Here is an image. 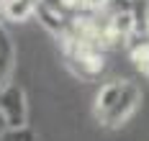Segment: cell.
<instances>
[{
    "label": "cell",
    "instance_id": "cell-4",
    "mask_svg": "<svg viewBox=\"0 0 149 141\" xmlns=\"http://www.w3.org/2000/svg\"><path fill=\"white\" fill-rule=\"evenodd\" d=\"M13 64H15V49H13V39L5 31V26L0 23V85L8 82L13 75Z\"/></svg>",
    "mask_w": 149,
    "mask_h": 141
},
{
    "label": "cell",
    "instance_id": "cell-3",
    "mask_svg": "<svg viewBox=\"0 0 149 141\" xmlns=\"http://www.w3.org/2000/svg\"><path fill=\"white\" fill-rule=\"evenodd\" d=\"M0 115L3 123L18 128V126H29V100L23 87L13 85L10 79L0 85Z\"/></svg>",
    "mask_w": 149,
    "mask_h": 141
},
{
    "label": "cell",
    "instance_id": "cell-2",
    "mask_svg": "<svg viewBox=\"0 0 149 141\" xmlns=\"http://www.w3.org/2000/svg\"><path fill=\"white\" fill-rule=\"evenodd\" d=\"M64 62L77 77L93 79L103 69V54H100V46H95V44L67 39L64 41Z\"/></svg>",
    "mask_w": 149,
    "mask_h": 141
},
{
    "label": "cell",
    "instance_id": "cell-8",
    "mask_svg": "<svg viewBox=\"0 0 149 141\" xmlns=\"http://www.w3.org/2000/svg\"><path fill=\"white\" fill-rule=\"evenodd\" d=\"M147 75H149V72H147Z\"/></svg>",
    "mask_w": 149,
    "mask_h": 141
},
{
    "label": "cell",
    "instance_id": "cell-1",
    "mask_svg": "<svg viewBox=\"0 0 149 141\" xmlns=\"http://www.w3.org/2000/svg\"><path fill=\"white\" fill-rule=\"evenodd\" d=\"M139 100H141V93L134 82L129 79L105 82L95 95V118L105 128H118L134 115Z\"/></svg>",
    "mask_w": 149,
    "mask_h": 141
},
{
    "label": "cell",
    "instance_id": "cell-7",
    "mask_svg": "<svg viewBox=\"0 0 149 141\" xmlns=\"http://www.w3.org/2000/svg\"><path fill=\"white\" fill-rule=\"evenodd\" d=\"M0 5H3V0H0Z\"/></svg>",
    "mask_w": 149,
    "mask_h": 141
},
{
    "label": "cell",
    "instance_id": "cell-5",
    "mask_svg": "<svg viewBox=\"0 0 149 141\" xmlns=\"http://www.w3.org/2000/svg\"><path fill=\"white\" fill-rule=\"evenodd\" d=\"M33 8H36V0H3L0 13L10 21H26L33 16Z\"/></svg>",
    "mask_w": 149,
    "mask_h": 141
},
{
    "label": "cell",
    "instance_id": "cell-6",
    "mask_svg": "<svg viewBox=\"0 0 149 141\" xmlns=\"http://www.w3.org/2000/svg\"><path fill=\"white\" fill-rule=\"evenodd\" d=\"M0 141H36V133L31 131L29 126H18V128L5 126L0 131Z\"/></svg>",
    "mask_w": 149,
    "mask_h": 141
}]
</instances>
